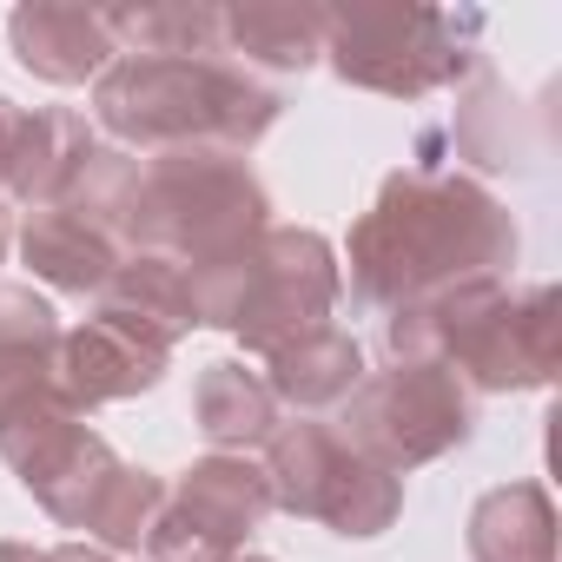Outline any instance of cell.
<instances>
[{
    "instance_id": "obj_7",
    "label": "cell",
    "mask_w": 562,
    "mask_h": 562,
    "mask_svg": "<svg viewBox=\"0 0 562 562\" xmlns=\"http://www.w3.org/2000/svg\"><path fill=\"white\" fill-rule=\"evenodd\" d=\"M245 47H258V60H278V67H305V21L299 14H238L232 21Z\"/></svg>"
},
{
    "instance_id": "obj_4",
    "label": "cell",
    "mask_w": 562,
    "mask_h": 562,
    "mask_svg": "<svg viewBox=\"0 0 562 562\" xmlns=\"http://www.w3.org/2000/svg\"><path fill=\"white\" fill-rule=\"evenodd\" d=\"M100 34H106V21H87V14H54V8L21 14V21H14L21 60H27V67H41V74H54V80H80V74L106 54V47H100Z\"/></svg>"
},
{
    "instance_id": "obj_6",
    "label": "cell",
    "mask_w": 562,
    "mask_h": 562,
    "mask_svg": "<svg viewBox=\"0 0 562 562\" xmlns=\"http://www.w3.org/2000/svg\"><path fill=\"white\" fill-rule=\"evenodd\" d=\"M299 364H305V378L278 384V391H292V397H338V391H351V378H358V345L318 338V345H299V351L278 358V371H299Z\"/></svg>"
},
{
    "instance_id": "obj_3",
    "label": "cell",
    "mask_w": 562,
    "mask_h": 562,
    "mask_svg": "<svg viewBox=\"0 0 562 562\" xmlns=\"http://www.w3.org/2000/svg\"><path fill=\"white\" fill-rule=\"evenodd\" d=\"M27 258H34V271H47L54 285H74V292L106 285V271H113L106 238L87 218H74V212H41L27 225Z\"/></svg>"
},
{
    "instance_id": "obj_2",
    "label": "cell",
    "mask_w": 562,
    "mask_h": 562,
    "mask_svg": "<svg viewBox=\"0 0 562 562\" xmlns=\"http://www.w3.org/2000/svg\"><path fill=\"white\" fill-rule=\"evenodd\" d=\"M67 378L80 397H120V391H139L159 378V345H139L126 325L100 318L93 331L67 338Z\"/></svg>"
},
{
    "instance_id": "obj_1",
    "label": "cell",
    "mask_w": 562,
    "mask_h": 562,
    "mask_svg": "<svg viewBox=\"0 0 562 562\" xmlns=\"http://www.w3.org/2000/svg\"><path fill=\"white\" fill-rule=\"evenodd\" d=\"M265 509V483L245 463H199L179 490V522L172 529H199V555L218 562L232 549L238 529H251V516Z\"/></svg>"
},
{
    "instance_id": "obj_5",
    "label": "cell",
    "mask_w": 562,
    "mask_h": 562,
    "mask_svg": "<svg viewBox=\"0 0 562 562\" xmlns=\"http://www.w3.org/2000/svg\"><path fill=\"white\" fill-rule=\"evenodd\" d=\"M199 417H205L212 437H258V430L271 424V404H265V391L245 384L238 364H218L212 384L199 391Z\"/></svg>"
}]
</instances>
